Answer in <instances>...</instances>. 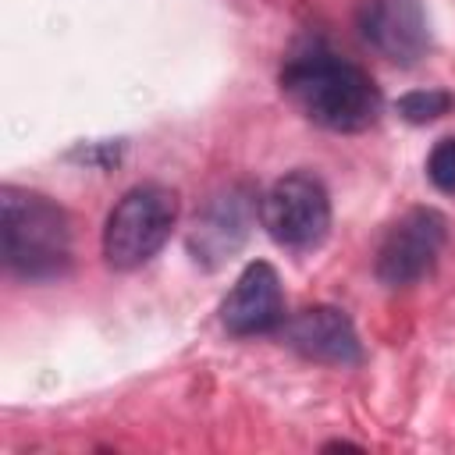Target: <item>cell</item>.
Returning a JSON list of instances; mask_svg holds the SVG:
<instances>
[{
    "mask_svg": "<svg viewBox=\"0 0 455 455\" xmlns=\"http://www.w3.org/2000/svg\"><path fill=\"white\" fill-rule=\"evenodd\" d=\"M220 323L238 338L270 334V331L284 327L281 277L267 259L245 263V270L235 277L231 291L220 302Z\"/></svg>",
    "mask_w": 455,
    "mask_h": 455,
    "instance_id": "obj_9",
    "label": "cell"
},
{
    "mask_svg": "<svg viewBox=\"0 0 455 455\" xmlns=\"http://www.w3.org/2000/svg\"><path fill=\"white\" fill-rule=\"evenodd\" d=\"M0 235L7 274L46 284L71 270V220L60 203L43 192L4 185L0 188Z\"/></svg>",
    "mask_w": 455,
    "mask_h": 455,
    "instance_id": "obj_2",
    "label": "cell"
},
{
    "mask_svg": "<svg viewBox=\"0 0 455 455\" xmlns=\"http://www.w3.org/2000/svg\"><path fill=\"white\" fill-rule=\"evenodd\" d=\"M451 107H455V96H451L448 89H437V85L402 92V96H398V103H395L398 117H405L409 124H430V121L444 117Z\"/></svg>",
    "mask_w": 455,
    "mask_h": 455,
    "instance_id": "obj_10",
    "label": "cell"
},
{
    "mask_svg": "<svg viewBox=\"0 0 455 455\" xmlns=\"http://www.w3.org/2000/svg\"><path fill=\"white\" fill-rule=\"evenodd\" d=\"M284 345L299 352L309 363L323 366H359L363 363V341L352 323V316L338 306L316 302L299 309L295 316L284 320Z\"/></svg>",
    "mask_w": 455,
    "mask_h": 455,
    "instance_id": "obj_8",
    "label": "cell"
},
{
    "mask_svg": "<svg viewBox=\"0 0 455 455\" xmlns=\"http://www.w3.org/2000/svg\"><path fill=\"white\" fill-rule=\"evenodd\" d=\"M427 178L437 192H455V135H444L434 142L427 156Z\"/></svg>",
    "mask_w": 455,
    "mask_h": 455,
    "instance_id": "obj_11",
    "label": "cell"
},
{
    "mask_svg": "<svg viewBox=\"0 0 455 455\" xmlns=\"http://www.w3.org/2000/svg\"><path fill=\"white\" fill-rule=\"evenodd\" d=\"M259 217V199L256 188L245 181H231L224 188H217L192 217L188 231H185V249L188 256L203 267V270H217L224 267L231 256L242 252V245L249 242L252 228Z\"/></svg>",
    "mask_w": 455,
    "mask_h": 455,
    "instance_id": "obj_5",
    "label": "cell"
},
{
    "mask_svg": "<svg viewBox=\"0 0 455 455\" xmlns=\"http://www.w3.org/2000/svg\"><path fill=\"white\" fill-rule=\"evenodd\" d=\"M178 224V192L160 181L128 188L103 224V259L110 270H139L149 263Z\"/></svg>",
    "mask_w": 455,
    "mask_h": 455,
    "instance_id": "obj_3",
    "label": "cell"
},
{
    "mask_svg": "<svg viewBox=\"0 0 455 455\" xmlns=\"http://www.w3.org/2000/svg\"><path fill=\"white\" fill-rule=\"evenodd\" d=\"M259 220L281 249L313 252L331 235V196L313 171H288L263 192Z\"/></svg>",
    "mask_w": 455,
    "mask_h": 455,
    "instance_id": "obj_4",
    "label": "cell"
},
{
    "mask_svg": "<svg viewBox=\"0 0 455 455\" xmlns=\"http://www.w3.org/2000/svg\"><path fill=\"white\" fill-rule=\"evenodd\" d=\"M355 28L366 46L398 68H412L430 50V25L419 0H363Z\"/></svg>",
    "mask_w": 455,
    "mask_h": 455,
    "instance_id": "obj_7",
    "label": "cell"
},
{
    "mask_svg": "<svg viewBox=\"0 0 455 455\" xmlns=\"http://www.w3.org/2000/svg\"><path fill=\"white\" fill-rule=\"evenodd\" d=\"M444 242H448V217L434 206H412L387 228L377 249L373 259L377 281L384 288H409L423 281L437 267Z\"/></svg>",
    "mask_w": 455,
    "mask_h": 455,
    "instance_id": "obj_6",
    "label": "cell"
},
{
    "mask_svg": "<svg viewBox=\"0 0 455 455\" xmlns=\"http://www.w3.org/2000/svg\"><path fill=\"white\" fill-rule=\"evenodd\" d=\"M75 160H85V164H96V167H110V164H117V156H121V142H103V146H82V149H75L71 153Z\"/></svg>",
    "mask_w": 455,
    "mask_h": 455,
    "instance_id": "obj_12",
    "label": "cell"
},
{
    "mask_svg": "<svg viewBox=\"0 0 455 455\" xmlns=\"http://www.w3.org/2000/svg\"><path fill=\"white\" fill-rule=\"evenodd\" d=\"M338 448H345V451H363V448L352 444V441H327V444H323V451H338Z\"/></svg>",
    "mask_w": 455,
    "mask_h": 455,
    "instance_id": "obj_13",
    "label": "cell"
},
{
    "mask_svg": "<svg viewBox=\"0 0 455 455\" xmlns=\"http://www.w3.org/2000/svg\"><path fill=\"white\" fill-rule=\"evenodd\" d=\"M281 92L302 110L306 121L338 135L366 132L380 114V89L370 71L316 36L302 39L288 53L281 68Z\"/></svg>",
    "mask_w": 455,
    "mask_h": 455,
    "instance_id": "obj_1",
    "label": "cell"
}]
</instances>
